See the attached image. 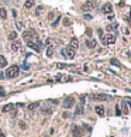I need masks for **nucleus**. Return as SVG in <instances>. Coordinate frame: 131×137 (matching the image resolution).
I'll list each match as a JSON object with an SVG mask.
<instances>
[{
	"mask_svg": "<svg viewBox=\"0 0 131 137\" xmlns=\"http://www.w3.org/2000/svg\"><path fill=\"white\" fill-rule=\"evenodd\" d=\"M38 107H40V103H38V102H34V103L28 105V107H27V109H28L30 112H32V110H35V109H38Z\"/></svg>",
	"mask_w": 131,
	"mask_h": 137,
	"instance_id": "nucleus-15",
	"label": "nucleus"
},
{
	"mask_svg": "<svg viewBox=\"0 0 131 137\" xmlns=\"http://www.w3.org/2000/svg\"><path fill=\"white\" fill-rule=\"evenodd\" d=\"M23 38H24L26 41L37 40V35H35V33H34L32 30H24V33H23Z\"/></svg>",
	"mask_w": 131,
	"mask_h": 137,
	"instance_id": "nucleus-5",
	"label": "nucleus"
},
{
	"mask_svg": "<svg viewBox=\"0 0 131 137\" xmlns=\"http://www.w3.org/2000/svg\"><path fill=\"white\" fill-rule=\"evenodd\" d=\"M110 62H111V65H116V66H121V64L117 61L116 58H111V60H110Z\"/></svg>",
	"mask_w": 131,
	"mask_h": 137,
	"instance_id": "nucleus-22",
	"label": "nucleus"
},
{
	"mask_svg": "<svg viewBox=\"0 0 131 137\" xmlns=\"http://www.w3.org/2000/svg\"><path fill=\"white\" fill-rule=\"evenodd\" d=\"M18 74H20V68H18L17 65H11V66H9V69L6 71V76H7V78H10V79L17 78Z\"/></svg>",
	"mask_w": 131,
	"mask_h": 137,
	"instance_id": "nucleus-1",
	"label": "nucleus"
},
{
	"mask_svg": "<svg viewBox=\"0 0 131 137\" xmlns=\"http://www.w3.org/2000/svg\"><path fill=\"white\" fill-rule=\"evenodd\" d=\"M90 98H92L93 100H107V99H109V96L104 95V93H93Z\"/></svg>",
	"mask_w": 131,
	"mask_h": 137,
	"instance_id": "nucleus-9",
	"label": "nucleus"
},
{
	"mask_svg": "<svg viewBox=\"0 0 131 137\" xmlns=\"http://www.w3.org/2000/svg\"><path fill=\"white\" fill-rule=\"evenodd\" d=\"M75 52H76V49L71 45L65 47V48L62 49V54H63L65 57H68V58H73V57H75Z\"/></svg>",
	"mask_w": 131,
	"mask_h": 137,
	"instance_id": "nucleus-3",
	"label": "nucleus"
},
{
	"mask_svg": "<svg viewBox=\"0 0 131 137\" xmlns=\"http://www.w3.org/2000/svg\"><path fill=\"white\" fill-rule=\"evenodd\" d=\"M116 113H117V115H121V112H120V107H118V106L116 107Z\"/></svg>",
	"mask_w": 131,
	"mask_h": 137,
	"instance_id": "nucleus-31",
	"label": "nucleus"
},
{
	"mask_svg": "<svg viewBox=\"0 0 131 137\" xmlns=\"http://www.w3.org/2000/svg\"><path fill=\"white\" fill-rule=\"evenodd\" d=\"M63 26H65V27H69V26H71V20H69V18H65V20H63Z\"/></svg>",
	"mask_w": 131,
	"mask_h": 137,
	"instance_id": "nucleus-23",
	"label": "nucleus"
},
{
	"mask_svg": "<svg viewBox=\"0 0 131 137\" xmlns=\"http://www.w3.org/2000/svg\"><path fill=\"white\" fill-rule=\"evenodd\" d=\"M20 47H21V43H20L18 40L13 41V44H11V49H13V51H18V49H20Z\"/></svg>",
	"mask_w": 131,
	"mask_h": 137,
	"instance_id": "nucleus-13",
	"label": "nucleus"
},
{
	"mask_svg": "<svg viewBox=\"0 0 131 137\" xmlns=\"http://www.w3.org/2000/svg\"><path fill=\"white\" fill-rule=\"evenodd\" d=\"M96 45H97V43H96L94 40H87V41H86V47H87V48H90V49H92V48H94Z\"/></svg>",
	"mask_w": 131,
	"mask_h": 137,
	"instance_id": "nucleus-14",
	"label": "nucleus"
},
{
	"mask_svg": "<svg viewBox=\"0 0 131 137\" xmlns=\"http://www.w3.org/2000/svg\"><path fill=\"white\" fill-rule=\"evenodd\" d=\"M72 137H82V130L79 126H73L72 127Z\"/></svg>",
	"mask_w": 131,
	"mask_h": 137,
	"instance_id": "nucleus-10",
	"label": "nucleus"
},
{
	"mask_svg": "<svg viewBox=\"0 0 131 137\" xmlns=\"http://www.w3.org/2000/svg\"><path fill=\"white\" fill-rule=\"evenodd\" d=\"M59 21H61V17H58V18H57V20H55V21L52 23V27H57V26H58V23H59Z\"/></svg>",
	"mask_w": 131,
	"mask_h": 137,
	"instance_id": "nucleus-28",
	"label": "nucleus"
},
{
	"mask_svg": "<svg viewBox=\"0 0 131 137\" xmlns=\"http://www.w3.org/2000/svg\"><path fill=\"white\" fill-rule=\"evenodd\" d=\"M57 66H58V68H69V66H72V65H66V64H58Z\"/></svg>",
	"mask_w": 131,
	"mask_h": 137,
	"instance_id": "nucleus-24",
	"label": "nucleus"
},
{
	"mask_svg": "<svg viewBox=\"0 0 131 137\" xmlns=\"http://www.w3.org/2000/svg\"><path fill=\"white\" fill-rule=\"evenodd\" d=\"M34 4H35L34 0H27V1L24 3V7H26V9H31V7H34Z\"/></svg>",
	"mask_w": 131,
	"mask_h": 137,
	"instance_id": "nucleus-17",
	"label": "nucleus"
},
{
	"mask_svg": "<svg viewBox=\"0 0 131 137\" xmlns=\"http://www.w3.org/2000/svg\"><path fill=\"white\" fill-rule=\"evenodd\" d=\"M20 129H23V130H24V129H26V123L23 122V120H21V122H20Z\"/></svg>",
	"mask_w": 131,
	"mask_h": 137,
	"instance_id": "nucleus-29",
	"label": "nucleus"
},
{
	"mask_svg": "<svg viewBox=\"0 0 131 137\" xmlns=\"http://www.w3.org/2000/svg\"><path fill=\"white\" fill-rule=\"evenodd\" d=\"M82 112H83V105L80 103L79 106L76 107V112H75V115H82Z\"/></svg>",
	"mask_w": 131,
	"mask_h": 137,
	"instance_id": "nucleus-19",
	"label": "nucleus"
},
{
	"mask_svg": "<svg viewBox=\"0 0 131 137\" xmlns=\"http://www.w3.org/2000/svg\"><path fill=\"white\" fill-rule=\"evenodd\" d=\"M0 137H4V133H3L1 130H0Z\"/></svg>",
	"mask_w": 131,
	"mask_h": 137,
	"instance_id": "nucleus-33",
	"label": "nucleus"
},
{
	"mask_svg": "<svg viewBox=\"0 0 131 137\" xmlns=\"http://www.w3.org/2000/svg\"><path fill=\"white\" fill-rule=\"evenodd\" d=\"M4 66H7V60L3 55H0V68H4Z\"/></svg>",
	"mask_w": 131,
	"mask_h": 137,
	"instance_id": "nucleus-18",
	"label": "nucleus"
},
{
	"mask_svg": "<svg viewBox=\"0 0 131 137\" xmlns=\"http://www.w3.org/2000/svg\"><path fill=\"white\" fill-rule=\"evenodd\" d=\"M27 44H28V47L32 48L34 51L41 52V43H40V41H37V40H30V41H27Z\"/></svg>",
	"mask_w": 131,
	"mask_h": 137,
	"instance_id": "nucleus-4",
	"label": "nucleus"
},
{
	"mask_svg": "<svg viewBox=\"0 0 131 137\" xmlns=\"http://www.w3.org/2000/svg\"><path fill=\"white\" fill-rule=\"evenodd\" d=\"M16 38H17V33H16V31H11V33L9 34V40H11V41H14Z\"/></svg>",
	"mask_w": 131,
	"mask_h": 137,
	"instance_id": "nucleus-20",
	"label": "nucleus"
},
{
	"mask_svg": "<svg viewBox=\"0 0 131 137\" xmlns=\"http://www.w3.org/2000/svg\"><path fill=\"white\" fill-rule=\"evenodd\" d=\"M52 54H54V49H52V47H51V48H48V51H47V55H48V57H51Z\"/></svg>",
	"mask_w": 131,
	"mask_h": 137,
	"instance_id": "nucleus-26",
	"label": "nucleus"
},
{
	"mask_svg": "<svg viewBox=\"0 0 131 137\" xmlns=\"http://www.w3.org/2000/svg\"><path fill=\"white\" fill-rule=\"evenodd\" d=\"M42 112L45 113V115H51V109H48V107H44Z\"/></svg>",
	"mask_w": 131,
	"mask_h": 137,
	"instance_id": "nucleus-27",
	"label": "nucleus"
},
{
	"mask_svg": "<svg viewBox=\"0 0 131 137\" xmlns=\"http://www.w3.org/2000/svg\"><path fill=\"white\" fill-rule=\"evenodd\" d=\"M97 7V3L94 1V0H87L85 1L83 4H82V10L83 11H92V10H94Z\"/></svg>",
	"mask_w": 131,
	"mask_h": 137,
	"instance_id": "nucleus-2",
	"label": "nucleus"
},
{
	"mask_svg": "<svg viewBox=\"0 0 131 137\" xmlns=\"http://www.w3.org/2000/svg\"><path fill=\"white\" fill-rule=\"evenodd\" d=\"M14 109V103H9V105H6V106H3L1 109V112H4V113H7V112H11Z\"/></svg>",
	"mask_w": 131,
	"mask_h": 137,
	"instance_id": "nucleus-11",
	"label": "nucleus"
},
{
	"mask_svg": "<svg viewBox=\"0 0 131 137\" xmlns=\"http://www.w3.org/2000/svg\"><path fill=\"white\" fill-rule=\"evenodd\" d=\"M102 11L104 14H110V13H113V6H111V3H104L102 6Z\"/></svg>",
	"mask_w": 131,
	"mask_h": 137,
	"instance_id": "nucleus-8",
	"label": "nucleus"
},
{
	"mask_svg": "<svg viewBox=\"0 0 131 137\" xmlns=\"http://www.w3.org/2000/svg\"><path fill=\"white\" fill-rule=\"evenodd\" d=\"M86 34H87V35H89V37H90V35H92V30H90V28H89V30L86 31Z\"/></svg>",
	"mask_w": 131,
	"mask_h": 137,
	"instance_id": "nucleus-32",
	"label": "nucleus"
},
{
	"mask_svg": "<svg viewBox=\"0 0 131 137\" xmlns=\"http://www.w3.org/2000/svg\"><path fill=\"white\" fill-rule=\"evenodd\" d=\"M0 17H1V18H6V17H7V11H6V9H0Z\"/></svg>",
	"mask_w": 131,
	"mask_h": 137,
	"instance_id": "nucleus-21",
	"label": "nucleus"
},
{
	"mask_svg": "<svg viewBox=\"0 0 131 137\" xmlns=\"http://www.w3.org/2000/svg\"><path fill=\"white\" fill-rule=\"evenodd\" d=\"M102 40H103V44H104V45H107V44H113V43H116V35H113V34H107L106 37L103 35Z\"/></svg>",
	"mask_w": 131,
	"mask_h": 137,
	"instance_id": "nucleus-7",
	"label": "nucleus"
},
{
	"mask_svg": "<svg viewBox=\"0 0 131 137\" xmlns=\"http://www.w3.org/2000/svg\"><path fill=\"white\" fill-rule=\"evenodd\" d=\"M73 105H75V98H73V96L65 98V100H63V103H62V106L65 107V109H71Z\"/></svg>",
	"mask_w": 131,
	"mask_h": 137,
	"instance_id": "nucleus-6",
	"label": "nucleus"
},
{
	"mask_svg": "<svg viewBox=\"0 0 131 137\" xmlns=\"http://www.w3.org/2000/svg\"><path fill=\"white\" fill-rule=\"evenodd\" d=\"M127 102H128V105H130V107H131V99H127Z\"/></svg>",
	"mask_w": 131,
	"mask_h": 137,
	"instance_id": "nucleus-34",
	"label": "nucleus"
},
{
	"mask_svg": "<svg viewBox=\"0 0 131 137\" xmlns=\"http://www.w3.org/2000/svg\"><path fill=\"white\" fill-rule=\"evenodd\" d=\"M123 110H124V113H127V110H128V109H127V106H126V103H124V102H123Z\"/></svg>",
	"mask_w": 131,
	"mask_h": 137,
	"instance_id": "nucleus-30",
	"label": "nucleus"
},
{
	"mask_svg": "<svg viewBox=\"0 0 131 137\" xmlns=\"http://www.w3.org/2000/svg\"><path fill=\"white\" fill-rule=\"evenodd\" d=\"M69 45H71V47H73V48L76 49V48L79 47V41H78V38H75V37H73L72 40H71V44H69Z\"/></svg>",
	"mask_w": 131,
	"mask_h": 137,
	"instance_id": "nucleus-16",
	"label": "nucleus"
},
{
	"mask_svg": "<svg viewBox=\"0 0 131 137\" xmlns=\"http://www.w3.org/2000/svg\"><path fill=\"white\" fill-rule=\"evenodd\" d=\"M94 110H96V113L99 115V116H104V107L102 105H97V106L94 107Z\"/></svg>",
	"mask_w": 131,
	"mask_h": 137,
	"instance_id": "nucleus-12",
	"label": "nucleus"
},
{
	"mask_svg": "<svg viewBox=\"0 0 131 137\" xmlns=\"http://www.w3.org/2000/svg\"><path fill=\"white\" fill-rule=\"evenodd\" d=\"M42 10H44V7H42V6H41V7H38V9L35 10V14H37V16H40V14H41V11H42Z\"/></svg>",
	"mask_w": 131,
	"mask_h": 137,
	"instance_id": "nucleus-25",
	"label": "nucleus"
}]
</instances>
